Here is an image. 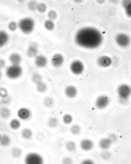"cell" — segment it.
I'll return each mask as SVG.
<instances>
[{"instance_id":"6da1fadb","label":"cell","mask_w":131,"mask_h":164,"mask_svg":"<svg viewBox=\"0 0 131 164\" xmlns=\"http://www.w3.org/2000/svg\"><path fill=\"white\" fill-rule=\"evenodd\" d=\"M103 37L97 29L86 27L79 29L75 36V41L78 45L87 49L98 48L102 43Z\"/></svg>"},{"instance_id":"7a4b0ae2","label":"cell","mask_w":131,"mask_h":164,"mask_svg":"<svg viewBox=\"0 0 131 164\" xmlns=\"http://www.w3.org/2000/svg\"><path fill=\"white\" fill-rule=\"evenodd\" d=\"M18 27L22 33L29 35L34 30L35 23L32 19L30 17L23 18L19 21Z\"/></svg>"},{"instance_id":"3957f363","label":"cell","mask_w":131,"mask_h":164,"mask_svg":"<svg viewBox=\"0 0 131 164\" xmlns=\"http://www.w3.org/2000/svg\"><path fill=\"white\" fill-rule=\"evenodd\" d=\"M25 164H44V158L40 154L35 152L28 153L24 158Z\"/></svg>"},{"instance_id":"277c9868","label":"cell","mask_w":131,"mask_h":164,"mask_svg":"<svg viewBox=\"0 0 131 164\" xmlns=\"http://www.w3.org/2000/svg\"><path fill=\"white\" fill-rule=\"evenodd\" d=\"M23 69L20 65H12L7 68L5 74L11 79H16L22 75Z\"/></svg>"},{"instance_id":"5b68a950","label":"cell","mask_w":131,"mask_h":164,"mask_svg":"<svg viewBox=\"0 0 131 164\" xmlns=\"http://www.w3.org/2000/svg\"><path fill=\"white\" fill-rule=\"evenodd\" d=\"M117 93L120 98L128 100L131 95V87L129 85L122 84L118 87Z\"/></svg>"},{"instance_id":"8992f818","label":"cell","mask_w":131,"mask_h":164,"mask_svg":"<svg viewBox=\"0 0 131 164\" xmlns=\"http://www.w3.org/2000/svg\"><path fill=\"white\" fill-rule=\"evenodd\" d=\"M70 69L73 74L78 75L81 74L84 71V65L80 60H75L71 64Z\"/></svg>"},{"instance_id":"52a82bcc","label":"cell","mask_w":131,"mask_h":164,"mask_svg":"<svg viewBox=\"0 0 131 164\" xmlns=\"http://www.w3.org/2000/svg\"><path fill=\"white\" fill-rule=\"evenodd\" d=\"M115 41L117 44L122 48L127 47L130 43V39L129 36L123 33L118 34L115 37Z\"/></svg>"},{"instance_id":"ba28073f","label":"cell","mask_w":131,"mask_h":164,"mask_svg":"<svg viewBox=\"0 0 131 164\" xmlns=\"http://www.w3.org/2000/svg\"><path fill=\"white\" fill-rule=\"evenodd\" d=\"M110 102V99L108 97L105 95L99 96L96 99L95 105L99 109H105L108 106Z\"/></svg>"},{"instance_id":"9c48e42d","label":"cell","mask_w":131,"mask_h":164,"mask_svg":"<svg viewBox=\"0 0 131 164\" xmlns=\"http://www.w3.org/2000/svg\"><path fill=\"white\" fill-rule=\"evenodd\" d=\"M112 63V59L107 56L100 57L97 60V63L99 66L102 68H107L111 66Z\"/></svg>"},{"instance_id":"30bf717a","label":"cell","mask_w":131,"mask_h":164,"mask_svg":"<svg viewBox=\"0 0 131 164\" xmlns=\"http://www.w3.org/2000/svg\"><path fill=\"white\" fill-rule=\"evenodd\" d=\"M17 115L22 120H27L31 117L32 112L28 108H22L18 111Z\"/></svg>"},{"instance_id":"8fae6325","label":"cell","mask_w":131,"mask_h":164,"mask_svg":"<svg viewBox=\"0 0 131 164\" xmlns=\"http://www.w3.org/2000/svg\"><path fill=\"white\" fill-rule=\"evenodd\" d=\"M64 58L62 55L59 53L55 54L51 59V63L55 68H59L63 64Z\"/></svg>"},{"instance_id":"7c38bea8","label":"cell","mask_w":131,"mask_h":164,"mask_svg":"<svg viewBox=\"0 0 131 164\" xmlns=\"http://www.w3.org/2000/svg\"><path fill=\"white\" fill-rule=\"evenodd\" d=\"M94 142L89 139H84L81 141L80 148L83 150L88 151L91 150L94 147Z\"/></svg>"},{"instance_id":"4fadbf2b","label":"cell","mask_w":131,"mask_h":164,"mask_svg":"<svg viewBox=\"0 0 131 164\" xmlns=\"http://www.w3.org/2000/svg\"><path fill=\"white\" fill-rule=\"evenodd\" d=\"M65 94L67 98L73 99L75 98L77 95L78 90L75 86H68L65 89Z\"/></svg>"},{"instance_id":"5bb4252c","label":"cell","mask_w":131,"mask_h":164,"mask_svg":"<svg viewBox=\"0 0 131 164\" xmlns=\"http://www.w3.org/2000/svg\"><path fill=\"white\" fill-rule=\"evenodd\" d=\"M35 63L39 68H44L48 63V59L45 56L43 55L37 56L35 58Z\"/></svg>"},{"instance_id":"9a60e30c","label":"cell","mask_w":131,"mask_h":164,"mask_svg":"<svg viewBox=\"0 0 131 164\" xmlns=\"http://www.w3.org/2000/svg\"><path fill=\"white\" fill-rule=\"evenodd\" d=\"M112 143L108 138H102L99 141V146L100 148L104 151L108 149L111 147Z\"/></svg>"},{"instance_id":"2e32d148","label":"cell","mask_w":131,"mask_h":164,"mask_svg":"<svg viewBox=\"0 0 131 164\" xmlns=\"http://www.w3.org/2000/svg\"><path fill=\"white\" fill-rule=\"evenodd\" d=\"M38 53L37 45L35 44H32L29 45L28 48L27 55L30 58L36 57Z\"/></svg>"},{"instance_id":"e0dca14e","label":"cell","mask_w":131,"mask_h":164,"mask_svg":"<svg viewBox=\"0 0 131 164\" xmlns=\"http://www.w3.org/2000/svg\"><path fill=\"white\" fill-rule=\"evenodd\" d=\"M9 60L12 65H19L22 61V57L19 54L14 53L10 56Z\"/></svg>"},{"instance_id":"ac0fdd59","label":"cell","mask_w":131,"mask_h":164,"mask_svg":"<svg viewBox=\"0 0 131 164\" xmlns=\"http://www.w3.org/2000/svg\"><path fill=\"white\" fill-rule=\"evenodd\" d=\"M9 40V35L5 31H0V48L5 46Z\"/></svg>"},{"instance_id":"d6986e66","label":"cell","mask_w":131,"mask_h":164,"mask_svg":"<svg viewBox=\"0 0 131 164\" xmlns=\"http://www.w3.org/2000/svg\"><path fill=\"white\" fill-rule=\"evenodd\" d=\"M33 135L32 131L29 128H24L22 130L21 135L26 140L31 139Z\"/></svg>"},{"instance_id":"ffe728a7","label":"cell","mask_w":131,"mask_h":164,"mask_svg":"<svg viewBox=\"0 0 131 164\" xmlns=\"http://www.w3.org/2000/svg\"><path fill=\"white\" fill-rule=\"evenodd\" d=\"M11 143V138L7 135H4L2 136L0 140V145L2 147H8L10 144Z\"/></svg>"},{"instance_id":"44dd1931","label":"cell","mask_w":131,"mask_h":164,"mask_svg":"<svg viewBox=\"0 0 131 164\" xmlns=\"http://www.w3.org/2000/svg\"><path fill=\"white\" fill-rule=\"evenodd\" d=\"M11 112L9 109L5 107L0 108V116L3 119H7L11 116Z\"/></svg>"},{"instance_id":"7402d4cb","label":"cell","mask_w":131,"mask_h":164,"mask_svg":"<svg viewBox=\"0 0 131 164\" xmlns=\"http://www.w3.org/2000/svg\"><path fill=\"white\" fill-rule=\"evenodd\" d=\"M47 123H48V126L50 128H55L59 124V120L57 117H52L48 119Z\"/></svg>"},{"instance_id":"603a6c76","label":"cell","mask_w":131,"mask_h":164,"mask_svg":"<svg viewBox=\"0 0 131 164\" xmlns=\"http://www.w3.org/2000/svg\"><path fill=\"white\" fill-rule=\"evenodd\" d=\"M21 123L19 119H14L11 121L9 123L10 127L14 130H17L20 128Z\"/></svg>"},{"instance_id":"cb8c5ba5","label":"cell","mask_w":131,"mask_h":164,"mask_svg":"<svg viewBox=\"0 0 131 164\" xmlns=\"http://www.w3.org/2000/svg\"><path fill=\"white\" fill-rule=\"evenodd\" d=\"M66 148L69 152H72L75 151L76 149V143L73 141H69L66 144Z\"/></svg>"},{"instance_id":"d4e9b609","label":"cell","mask_w":131,"mask_h":164,"mask_svg":"<svg viewBox=\"0 0 131 164\" xmlns=\"http://www.w3.org/2000/svg\"><path fill=\"white\" fill-rule=\"evenodd\" d=\"M22 153V150L18 147H14L11 150V155L15 158H18L21 156Z\"/></svg>"},{"instance_id":"484cf974","label":"cell","mask_w":131,"mask_h":164,"mask_svg":"<svg viewBox=\"0 0 131 164\" xmlns=\"http://www.w3.org/2000/svg\"><path fill=\"white\" fill-rule=\"evenodd\" d=\"M32 80L33 83L36 85L38 84L42 81L43 77L40 74L38 73H34L32 75Z\"/></svg>"},{"instance_id":"4316f807","label":"cell","mask_w":131,"mask_h":164,"mask_svg":"<svg viewBox=\"0 0 131 164\" xmlns=\"http://www.w3.org/2000/svg\"><path fill=\"white\" fill-rule=\"evenodd\" d=\"M71 132L74 135H76L81 133V126L78 124L72 125L70 129Z\"/></svg>"},{"instance_id":"83f0119b","label":"cell","mask_w":131,"mask_h":164,"mask_svg":"<svg viewBox=\"0 0 131 164\" xmlns=\"http://www.w3.org/2000/svg\"><path fill=\"white\" fill-rule=\"evenodd\" d=\"M37 85V90L40 93H44L47 90V85L43 81L40 82Z\"/></svg>"},{"instance_id":"f1b7e54d","label":"cell","mask_w":131,"mask_h":164,"mask_svg":"<svg viewBox=\"0 0 131 164\" xmlns=\"http://www.w3.org/2000/svg\"><path fill=\"white\" fill-rule=\"evenodd\" d=\"M44 27L47 30L52 31L55 28V23L52 20H46L44 23Z\"/></svg>"},{"instance_id":"f546056e","label":"cell","mask_w":131,"mask_h":164,"mask_svg":"<svg viewBox=\"0 0 131 164\" xmlns=\"http://www.w3.org/2000/svg\"><path fill=\"white\" fill-rule=\"evenodd\" d=\"M62 121L66 125L70 124L73 120V118L72 115L69 114H65L62 118Z\"/></svg>"},{"instance_id":"4dcf8cb0","label":"cell","mask_w":131,"mask_h":164,"mask_svg":"<svg viewBox=\"0 0 131 164\" xmlns=\"http://www.w3.org/2000/svg\"><path fill=\"white\" fill-rule=\"evenodd\" d=\"M44 105L47 108H51L53 105V99L50 97H46L44 99Z\"/></svg>"},{"instance_id":"1f68e13d","label":"cell","mask_w":131,"mask_h":164,"mask_svg":"<svg viewBox=\"0 0 131 164\" xmlns=\"http://www.w3.org/2000/svg\"><path fill=\"white\" fill-rule=\"evenodd\" d=\"M37 9L40 13H44L47 11V6L44 3H40L38 4Z\"/></svg>"},{"instance_id":"d6a6232c","label":"cell","mask_w":131,"mask_h":164,"mask_svg":"<svg viewBox=\"0 0 131 164\" xmlns=\"http://www.w3.org/2000/svg\"><path fill=\"white\" fill-rule=\"evenodd\" d=\"M9 96V93L6 88L5 87L0 88V97L2 99L6 98Z\"/></svg>"},{"instance_id":"836d02e7","label":"cell","mask_w":131,"mask_h":164,"mask_svg":"<svg viewBox=\"0 0 131 164\" xmlns=\"http://www.w3.org/2000/svg\"><path fill=\"white\" fill-rule=\"evenodd\" d=\"M18 25L17 23L15 22H10L8 26V28L11 31L14 32L17 29Z\"/></svg>"},{"instance_id":"e575fe53","label":"cell","mask_w":131,"mask_h":164,"mask_svg":"<svg viewBox=\"0 0 131 164\" xmlns=\"http://www.w3.org/2000/svg\"><path fill=\"white\" fill-rule=\"evenodd\" d=\"M57 16L56 12L53 10L50 11L48 14V17L50 20H53L56 19Z\"/></svg>"},{"instance_id":"d590c367","label":"cell","mask_w":131,"mask_h":164,"mask_svg":"<svg viewBox=\"0 0 131 164\" xmlns=\"http://www.w3.org/2000/svg\"><path fill=\"white\" fill-rule=\"evenodd\" d=\"M111 153L106 150L102 153L101 155V158L105 160L109 159L111 158Z\"/></svg>"},{"instance_id":"8d00e7d4","label":"cell","mask_w":131,"mask_h":164,"mask_svg":"<svg viewBox=\"0 0 131 164\" xmlns=\"http://www.w3.org/2000/svg\"><path fill=\"white\" fill-rule=\"evenodd\" d=\"M37 5L38 4L35 1H31L29 3V8L30 10L35 11V9H37Z\"/></svg>"},{"instance_id":"74e56055","label":"cell","mask_w":131,"mask_h":164,"mask_svg":"<svg viewBox=\"0 0 131 164\" xmlns=\"http://www.w3.org/2000/svg\"><path fill=\"white\" fill-rule=\"evenodd\" d=\"M125 13L128 17L131 18V1L124 8Z\"/></svg>"},{"instance_id":"f35d334b","label":"cell","mask_w":131,"mask_h":164,"mask_svg":"<svg viewBox=\"0 0 131 164\" xmlns=\"http://www.w3.org/2000/svg\"><path fill=\"white\" fill-rule=\"evenodd\" d=\"M62 164H73V161L69 157H66L62 160Z\"/></svg>"},{"instance_id":"ab89813d","label":"cell","mask_w":131,"mask_h":164,"mask_svg":"<svg viewBox=\"0 0 131 164\" xmlns=\"http://www.w3.org/2000/svg\"><path fill=\"white\" fill-rule=\"evenodd\" d=\"M108 138L111 140L112 144L116 142L117 140V135L114 133H111V134H109Z\"/></svg>"},{"instance_id":"60d3db41","label":"cell","mask_w":131,"mask_h":164,"mask_svg":"<svg viewBox=\"0 0 131 164\" xmlns=\"http://www.w3.org/2000/svg\"><path fill=\"white\" fill-rule=\"evenodd\" d=\"M11 101V98L9 96H8L6 98L2 99L1 102L2 104L7 105V104H9L10 102Z\"/></svg>"},{"instance_id":"b9f144b4","label":"cell","mask_w":131,"mask_h":164,"mask_svg":"<svg viewBox=\"0 0 131 164\" xmlns=\"http://www.w3.org/2000/svg\"><path fill=\"white\" fill-rule=\"evenodd\" d=\"M81 164H95L93 160L90 159H86L84 160L81 162Z\"/></svg>"},{"instance_id":"7bdbcfd3","label":"cell","mask_w":131,"mask_h":164,"mask_svg":"<svg viewBox=\"0 0 131 164\" xmlns=\"http://www.w3.org/2000/svg\"><path fill=\"white\" fill-rule=\"evenodd\" d=\"M6 65V62L4 59H0V69L4 68Z\"/></svg>"},{"instance_id":"ee69618b","label":"cell","mask_w":131,"mask_h":164,"mask_svg":"<svg viewBox=\"0 0 131 164\" xmlns=\"http://www.w3.org/2000/svg\"><path fill=\"white\" fill-rule=\"evenodd\" d=\"M127 99H122L120 98L119 102L122 104H125L127 101Z\"/></svg>"},{"instance_id":"f6af8a7d","label":"cell","mask_w":131,"mask_h":164,"mask_svg":"<svg viewBox=\"0 0 131 164\" xmlns=\"http://www.w3.org/2000/svg\"><path fill=\"white\" fill-rule=\"evenodd\" d=\"M2 72L1 71V69H0V79L2 77Z\"/></svg>"},{"instance_id":"bcb514c9","label":"cell","mask_w":131,"mask_h":164,"mask_svg":"<svg viewBox=\"0 0 131 164\" xmlns=\"http://www.w3.org/2000/svg\"><path fill=\"white\" fill-rule=\"evenodd\" d=\"M2 135L1 134V133H0V140H1V138L2 137Z\"/></svg>"}]
</instances>
